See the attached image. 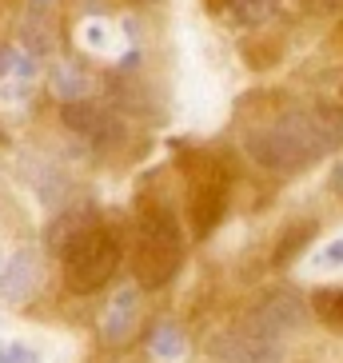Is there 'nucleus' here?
<instances>
[{"label": "nucleus", "mask_w": 343, "mask_h": 363, "mask_svg": "<svg viewBox=\"0 0 343 363\" xmlns=\"http://www.w3.org/2000/svg\"><path fill=\"white\" fill-rule=\"evenodd\" d=\"M343 144V116L323 104H300L276 112L244 136V148L256 164L271 172H303Z\"/></svg>", "instance_id": "obj_1"}, {"label": "nucleus", "mask_w": 343, "mask_h": 363, "mask_svg": "<svg viewBox=\"0 0 343 363\" xmlns=\"http://www.w3.org/2000/svg\"><path fill=\"white\" fill-rule=\"evenodd\" d=\"M184 264V235L176 216L160 200L140 208L136 220V252H132V276L144 291L168 288Z\"/></svg>", "instance_id": "obj_2"}, {"label": "nucleus", "mask_w": 343, "mask_h": 363, "mask_svg": "<svg viewBox=\"0 0 343 363\" xmlns=\"http://www.w3.org/2000/svg\"><path fill=\"white\" fill-rule=\"evenodd\" d=\"M188 172V220H192V235L204 240L220 228V220L227 216V200H232V176L220 160L212 156H188L184 160Z\"/></svg>", "instance_id": "obj_3"}, {"label": "nucleus", "mask_w": 343, "mask_h": 363, "mask_svg": "<svg viewBox=\"0 0 343 363\" xmlns=\"http://www.w3.org/2000/svg\"><path fill=\"white\" fill-rule=\"evenodd\" d=\"M60 259H64V284H68V291H76V296H92V291H100L108 279L116 276V267H120V240L100 224V228H92V232L80 235V240H76Z\"/></svg>", "instance_id": "obj_4"}, {"label": "nucleus", "mask_w": 343, "mask_h": 363, "mask_svg": "<svg viewBox=\"0 0 343 363\" xmlns=\"http://www.w3.org/2000/svg\"><path fill=\"white\" fill-rule=\"evenodd\" d=\"M212 352L220 363H283L288 347L276 328L259 320L256 311H247L244 320L227 323L212 340Z\"/></svg>", "instance_id": "obj_5"}, {"label": "nucleus", "mask_w": 343, "mask_h": 363, "mask_svg": "<svg viewBox=\"0 0 343 363\" xmlns=\"http://www.w3.org/2000/svg\"><path fill=\"white\" fill-rule=\"evenodd\" d=\"M40 284H44V256L36 247H16L0 267V299H9L16 308L33 303Z\"/></svg>", "instance_id": "obj_6"}, {"label": "nucleus", "mask_w": 343, "mask_h": 363, "mask_svg": "<svg viewBox=\"0 0 343 363\" xmlns=\"http://www.w3.org/2000/svg\"><path fill=\"white\" fill-rule=\"evenodd\" d=\"M136 328H140V284H124V288L112 291L108 308L100 311V335L112 347H124L136 335Z\"/></svg>", "instance_id": "obj_7"}, {"label": "nucleus", "mask_w": 343, "mask_h": 363, "mask_svg": "<svg viewBox=\"0 0 343 363\" xmlns=\"http://www.w3.org/2000/svg\"><path fill=\"white\" fill-rule=\"evenodd\" d=\"M252 311H256L268 328H276L279 335L308 328V315H311V308L303 303V296H300V291H291V288H271Z\"/></svg>", "instance_id": "obj_8"}, {"label": "nucleus", "mask_w": 343, "mask_h": 363, "mask_svg": "<svg viewBox=\"0 0 343 363\" xmlns=\"http://www.w3.org/2000/svg\"><path fill=\"white\" fill-rule=\"evenodd\" d=\"M64 124L72 132H80L84 140H92V144H116L120 140V120L112 116V112H104L100 104H92V100H76V104H64Z\"/></svg>", "instance_id": "obj_9"}, {"label": "nucleus", "mask_w": 343, "mask_h": 363, "mask_svg": "<svg viewBox=\"0 0 343 363\" xmlns=\"http://www.w3.org/2000/svg\"><path fill=\"white\" fill-rule=\"evenodd\" d=\"M92 228H100V216L92 203H84V208H64V212H56L52 224L44 228V247L56 252V256H64L68 247L84 232H92Z\"/></svg>", "instance_id": "obj_10"}, {"label": "nucleus", "mask_w": 343, "mask_h": 363, "mask_svg": "<svg viewBox=\"0 0 343 363\" xmlns=\"http://www.w3.org/2000/svg\"><path fill=\"white\" fill-rule=\"evenodd\" d=\"M315 232H320V224H315V220H300V224H291L288 232L276 240V247H271V267H288L291 259H296L303 247L315 240Z\"/></svg>", "instance_id": "obj_11"}, {"label": "nucleus", "mask_w": 343, "mask_h": 363, "mask_svg": "<svg viewBox=\"0 0 343 363\" xmlns=\"http://www.w3.org/2000/svg\"><path fill=\"white\" fill-rule=\"evenodd\" d=\"M52 92L64 100V104H76V100H88L92 80H88V72L76 68L72 60H60V65L52 68Z\"/></svg>", "instance_id": "obj_12"}, {"label": "nucleus", "mask_w": 343, "mask_h": 363, "mask_svg": "<svg viewBox=\"0 0 343 363\" xmlns=\"http://www.w3.org/2000/svg\"><path fill=\"white\" fill-rule=\"evenodd\" d=\"M311 311L323 328L343 331V288H320L311 296Z\"/></svg>", "instance_id": "obj_13"}, {"label": "nucleus", "mask_w": 343, "mask_h": 363, "mask_svg": "<svg viewBox=\"0 0 343 363\" xmlns=\"http://www.w3.org/2000/svg\"><path fill=\"white\" fill-rule=\"evenodd\" d=\"M184 352H188V340H184V331L176 328V323H160L156 328V335H152V355L164 363L172 359H184Z\"/></svg>", "instance_id": "obj_14"}, {"label": "nucleus", "mask_w": 343, "mask_h": 363, "mask_svg": "<svg viewBox=\"0 0 343 363\" xmlns=\"http://www.w3.org/2000/svg\"><path fill=\"white\" fill-rule=\"evenodd\" d=\"M36 65H33V52H21V48H9V44H0V80H33Z\"/></svg>", "instance_id": "obj_15"}, {"label": "nucleus", "mask_w": 343, "mask_h": 363, "mask_svg": "<svg viewBox=\"0 0 343 363\" xmlns=\"http://www.w3.org/2000/svg\"><path fill=\"white\" fill-rule=\"evenodd\" d=\"M271 12H276V0H232V24H240V28L264 24Z\"/></svg>", "instance_id": "obj_16"}, {"label": "nucleus", "mask_w": 343, "mask_h": 363, "mask_svg": "<svg viewBox=\"0 0 343 363\" xmlns=\"http://www.w3.org/2000/svg\"><path fill=\"white\" fill-rule=\"evenodd\" d=\"M0 363H40V355L24 343H9V347H0Z\"/></svg>", "instance_id": "obj_17"}, {"label": "nucleus", "mask_w": 343, "mask_h": 363, "mask_svg": "<svg viewBox=\"0 0 343 363\" xmlns=\"http://www.w3.org/2000/svg\"><path fill=\"white\" fill-rule=\"evenodd\" d=\"M315 267H343V235H339V240H332V244L315 256Z\"/></svg>", "instance_id": "obj_18"}, {"label": "nucleus", "mask_w": 343, "mask_h": 363, "mask_svg": "<svg viewBox=\"0 0 343 363\" xmlns=\"http://www.w3.org/2000/svg\"><path fill=\"white\" fill-rule=\"evenodd\" d=\"M327 184H332V192H335V196H339V200H343V160H339V164H335V168H332V180H327Z\"/></svg>", "instance_id": "obj_19"}, {"label": "nucleus", "mask_w": 343, "mask_h": 363, "mask_svg": "<svg viewBox=\"0 0 343 363\" xmlns=\"http://www.w3.org/2000/svg\"><path fill=\"white\" fill-rule=\"evenodd\" d=\"M52 9H56V0H28V12H36V16H40V12L48 16Z\"/></svg>", "instance_id": "obj_20"}, {"label": "nucleus", "mask_w": 343, "mask_h": 363, "mask_svg": "<svg viewBox=\"0 0 343 363\" xmlns=\"http://www.w3.org/2000/svg\"><path fill=\"white\" fill-rule=\"evenodd\" d=\"M0 267H4V259H0Z\"/></svg>", "instance_id": "obj_21"}, {"label": "nucleus", "mask_w": 343, "mask_h": 363, "mask_svg": "<svg viewBox=\"0 0 343 363\" xmlns=\"http://www.w3.org/2000/svg\"><path fill=\"white\" fill-rule=\"evenodd\" d=\"M0 140H4V136H0Z\"/></svg>", "instance_id": "obj_22"}]
</instances>
